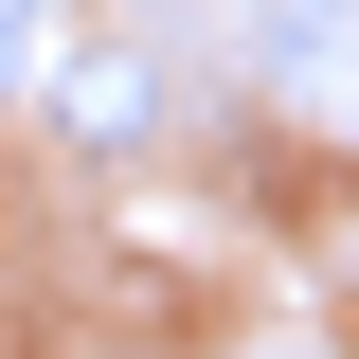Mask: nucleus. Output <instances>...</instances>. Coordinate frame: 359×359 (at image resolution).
Wrapping results in <instances>:
<instances>
[{
	"mask_svg": "<svg viewBox=\"0 0 359 359\" xmlns=\"http://www.w3.org/2000/svg\"><path fill=\"white\" fill-rule=\"evenodd\" d=\"M54 126H72V144H108V162H126V144L162 126V72H144L126 36H90V54H54Z\"/></svg>",
	"mask_w": 359,
	"mask_h": 359,
	"instance_id": "1",
	"label": "nucleus"
},
{
	"mask_svg": "<svg viewBox=\"0 0 359 359\" xmlns=\"http://www.w3.org/2000/svg\"><path fill=\"white\" fill-rule=\"evenodd\" d=\"M36 54H54V0H0V90H36Z\"/></svg>",
	"mask_w": 359,
	"mask_h": 359,
	"instance_id": "2",
	"label": "nucleus"
}]
</instances>
